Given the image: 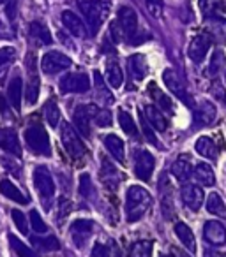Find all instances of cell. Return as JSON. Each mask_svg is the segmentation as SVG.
I'll list each match as a JSON object with an SVG mask.
<instances>
[{
    "mask_svg": "<svg viewBox=\"0 0 226 257\" xmlns=\"http://www.w3.org/2000/svg\"><path fill=\"white\" fill-rule=\"evenodd\" d=\"M127 67H129V72L136 81H141V79L147 76L148 72V64L147 58L143 55H131L129 60H127Z\"/></svg>",
    "mask_w": 226,
    "mask_h": 257,
    "instance_id": "cell-26",
    "label": "cell"
},
{
    "mask_svg": "<svg viewBox=\"0 0 226 257\" xmlns=\"http://www.w3.org/2000/svg\"><path fill=\"white\" fill-rule=\"evenodd\" d=\"M106 78H108V83H110L111 88H120L124 83V72L120 69L119 62L110 58L106 62Z\"/></svg>",
    "mask_w": 226,
    "mask_h": 257,
    "instance_id": "cell-29",
    "label": "cell"
},
{
    "mask_svg": "<svg viewBox=\"0 0 226 257\" xmlns=\"http://www.w3.org/2000/svg\"><path fill=\"white\" fill-rule=\"evenodd\" d=\"M193 173H194V176H196L198 183H201V185L212 187L215 183V173H214V169H212V166L207 164V162L196 164Z\"/></svg>",
    "mask_w": 226,
    "mask_h": 257,
    "instance_id": "cell-30",
    "label": "cell"
},
{
    "mask_svg": "<svg viewBox=\"0 0 226 257\" xmlns=\"http://www.w3.org/2000/svg\"><path fill=\"white\" fill-rule=\"evenodd\" d=\"M9 245H11V248L16 252V255L20 257H37L36 253H34L32 248H29V245H25V243L22 241V239H18L15 234H9Z\"/></svg>",
    "mask_w": 226,
    "mask_h": 257,
    "instance_id": "cell-39",
    "label": "cell"
},
{
    "mask_svg": "<svg viewBox=\"0 0 226 257\" xmlns=\"http://www.w3.org/2000/svg\"><path fill=\"white\" fill-rule=\"evenodd\" d=\"M90 257H111V245L108 246L104 243H96Z\"/></svg>",
    "mask_w": 226,
    "mask_h": 257,
    "instance_id": "cell-46",
    "label": "cell"
},
{
    "mask_svg": "<svg viewBox=\"0 0 226 257\" xmlns=\"http://www.w3.org/2000/svg\"><path fill=\"white\" fill-rule=\"evenodd\" d=\"M172 173L177 180L184 182V180H187L193 175V168H191L189 161H186V159H177L175 164L172 166Z\"/></svg>",
    "mask_w": 226,
    "mask_h": 257,
    "instance_id": "cell-34",
    "label": "cell"
},
{
    "mask_svg": "<svg viewBox=\"0 0 226 257\" xmlns=\"http://www.w3.org/2000/svg\"><path fill=\"white\" fill-rule=\"evenodd\" d=\"M119 123H120V127H122V131L127 134V136H136V134H138L136 123H134L133 116H131L127 111H124V109L119 111Z\"/></svg>",
    "mask_w": 226,
    "mask_h": 257,
    "instance_id": "cell-38",
    "label": "cell"
},
{
    "mask_svg": "<svg viewBox=\"0 0 226 257\" xmlns=\"http://www.w3.org/2000/svg\"><path fill=\"white\" fill-rule=\"evenodd\" d=\"M11 218H13V222H15V225L18 227V231L22 232V234H29V220H27V217H25L23 211L13 210Z\"/></svg>",
    "mask_w": 226,
    "mask_h": 257,
    "instance_id": "cell-41",
    "label": "cell"
},
{
    "mask_svg": "<svg viewBox=\"0 0 226 257\" xmlns=\"http://www.w3.org/2000/svg\"><path fill=\"white\" fill-rule=\"evenodd\" d=\"M97 106H92V104H89V106H78L74 109V114H72V127L76 128V133H80L82 136L89 138L90 136V121H92L94 118V111H96Z\"/></svg>",
    "mask_w": 226,
    "mask_h": 257,
    "instance_id": "cell-12",
    "label": "cell"
},
{
    "mask_svg": "<svg viewBox=\"0 0 226 257\" xmlns=\"http://www.w3.org/2000/svg\"><path fill=\"white\" fill-rule=\"evenodd\" d=\"M92 120L96 121V125H99V127H110V125H111V113L108 109L96 107Z\"/></svg>",
    "mask_w": 226,
    "mask_h": 257,
    "instance_id": "cell-42",
    "label": "cell"
},
{
    "mask_svg": "<svg viewBox=\"0 0 226 257\" xmlns=\"http://www.w3.org/2000/svg\"><path fill=\"white\" fill-rule=\"evenodd\" d=\"M27 65H30V72H32V74H30V79L25 86V97H27V102H29L30 106H34V104L37 102V99H39L41 81H39V76H37L36 71H34V55L32 53L27 55Z\"/></svg>",
    "mask_w": 226,
    "mask_h": 257,
    "instance_id": "cell-18",
    "label": "cell"
},
{
    "mask_svg": "<svg viewBox=\"0 0 226 257\" xmlns=\"http://www.w3.org/2000/svg\"><path fill=\"white\" fill-rule=\"evenodd\" d=\"M34 243L36 245H39L41 248H46V250H55V248H58V239L57 238H53V236H50V238H46V239H39V238H34Z\"/></svg>",
    "mask_w": 226,
    "mask_h": 257,
    "instance_id": "cell-47",
    "label": "cell"
},
{
    "mask_svg": "<svg viewBox=\"0 0 226 257\" xmlns=\"http://www.w3.org/2000/svg\"><path fill=\"white\" fill-rule=\"evenodd\" d=\"M0 194H2L4 197H8V199L15 201V203H20V204H27L30 201V199H27L25 194H23L15 183L9 182V180H2V182H0Z\"/></svg>",
    "mask_w": 226,
    "mask_h": 257,
    "instance_id": "cell-28",
    "label": "cell"
},
{
    "mask_svg": "<svg viewBox=\"0 0 226 257\" xmlns=\"http://www.w3.org/2000/svg\"><path fill=\"white\" fill-rule=\"evenodd\" d=\"M224 79H226V72H224Z\"/></svg>",
    "mask_w": 226,
    "mask_h": 257,
    "instance_id": "cell-58",
    "label": "cell"
},
{
    "mask_svg": "<svg viewBox=\"0 0 226 257\" xmlns=\"http://www.w3.org/2000/svg\"><path fill=\"white\" fill-rule=\"evenodd\" d=\"M9 0H0V4H8Z\"/></svg>",
    "mask_w": 226,
    "mask_h": 257,
    "instance_id": "cell-56",
    "label": "cell"
},
{
    "mask_svg": "<svg viewBox=\"0 0 226 257\" xmlns=\"http://www.w3.org/2000/svg\"><path fill=\"white\" fill-rule=\"evenodd\" d=\"M0 148L9 154L20 157L22 155V145H20L18 134H16L15 128L9 127H0Z\"/></svg>",
    "mask_w": 226,
    "mask_h": 257,
    "instance_id": "cell-17",
    "label": "cell"
},
{
    "mask_svg": "<svg viewBox=\"0 0 226 257\" xmlns=\"http://www.w3.org/2000/svg\"><path fill=\"white\" fill-rule=\"evenodd\" d=\"M117 23H119L120 30H122V36L126 37V39H129L131 43H134L136 34H138L136 11H134L133 8H129V6H122V8L119 9V20H117Z\"/></svg>",
    "mask_w": 226,
    "mask_h": 257,
    "instance_id": "cell-8",
    "label": "cell"
},
{
    "mask_svg": "<svg viewBox=\"0 0 226 257\" xmlns=\"http://www.w3.org/2000/svg\"><path fill=\"white\" fill-rule=\"evenodd\" d=\"M205 257H224V255L215 252V250H205Z\"/></svg>",
    "mask_w": 226,
    "mask_h": 257,
    "instance_id": "cell-54",
    "label": "cell"
},
{
    "mask_svg": "<svg viewBox=\"0 0 226 257\" xmlns=\"http://www.w3.org/2000/svg\"><path fill=\"white\" fill-rule=\"evenodd\" d=\"M152 204V196L147 189L140 185H131L126 194V218L127 222H138L148 211Z\"/></svg>",
    "mask_w": 226,
    "mask_h": 257,
    "instance_id": "cell-1",
    "label": "cell"
},
{
    "mask_svg": "<svg viewBox=\"0 0 226 257\" xmlns=\"http://www.w3.org/2000/svg\"><path fill=\"white\" fill-rule=\"evenodd\" d=\"M29 36L37 46H48V44L53 43L50 36V30L46 29V25L41 22H32L29 25Z\"/></svg>",
    "mask_w": 226,
    "mask_h": 257,
    "instance_id": "cell-24",
    "label": "cell"
},
{
    "mask_svg": "<svg viewBox=\"0 0 226 257\" xmlns=\"http://www.w3.org/2000/svg\"><path fill=\"white\" fill-rule=\"evenodd\" d=\"M147 90H148V95L156 100V104H158L159 107H163L165 111H170V113H172V111H173V102L170 100V97L166 95L165 92H161V90L158 88V85H156V83H150Z\"/></svg>",
    "mask_w": 226,
    "mask_h": 257,
    "instance_id": "cell-32",
    "label": "cell"
},
{
    "mask_svg": "<svg viewBox=\"0 0 226 257\" xmlns=\"http://www.w3.org/2000/svg\"><path fill=\"white\" fill-rule=\"evenodd\" d=\"M175 234H177V238L180 239V243H182L191 253L196 252V239H194V234H193V231H191L189 225L184 224V222H177Z\"/></svg>",
    "mask_w": 226,
    "mask_h": 257,
    "instance_id": "cell-27",
    "label": "cell"
},
{
    "mask_svg": "<svg viewBox=\"0 0 226 257\" xmlns=\"http://www.w3.org/2000/svg\"><path fill=\"white\" fill-rule=\"evenodd\" d=\"M78 8L82 11V15L85 16V22L89 23L90 30L94 34L101 29L108 13H110V4L106 0H80Z\"/></svg>",
    "mask_w": 226,
    "mask_h": 257,
    "instance_id": "cell-2",
    "label": "cell"
},
{
    "mask_svg": "<svg viewBox=\"0 0 226 257\" xmlns=\"http://www.w3.org/2000/svg\"><path fill=\"white\" fill-rule=\"evenodd\" d=\"M140 123H141V131H143V134H145V138L148 140V143H150V145H158V140H156L154 131L150 128V125H148V121L145 120L143 114H140Z\"/></svg>",
    "mask_w": 226,
    "mask_h": 257,
    "instance_id": "cell-45",
    "label": "cell"
},
{
    "mask_svg": "<svg viewBox=\"0 0 226 257\" xmlns=\"http://www.w3.org/2000/svg\"><path fill=\"white\" fill-rule=\"evenodd\" d=\"M111 257H120V250L117 243H111Z\"/></svg>",
    "mask_w": 226,
    "mask_h": 257,
    "instance_id": "cell-53",
    "label": "cell"
},
{
    "mask_svg": "<svg viewBox=\"0 0 226 257\" xmlns=\"http://www.w3.org/2000/svg\"><path fill=\"white\" fill-rule=\"evenodd\" d=\"M69 232H71V239L74 243V246L83 248L94 234V222L87 220V218H78V220H74L71 224V231Z\"/></svg>",
    "mask_w": 226,
    "mask_h": 257,
    "instance_id": "cell-11",
    "label": "cell"
},
{
    "mask_svg": "<svg viewBox=\"0 0 226 257\" xmlns=\"http://www.w3.org/2000/svg\"><path fill=\"white\" fill-rule=\"evenodd\" d=\"M0 111H2L4 116H9V107H8V104H6L4 97H0Z\"/></svg>",
    "mask_w": 226,
    "mask_h": 257,
    "instance_id": "cell-52",
    "label": "cell"
},
{
    "mask_svg": "<svg viewBox=\"0 0 226 257\" xmlns=\"http://www.w3.org/2000/svg\"><path fill=\"white\" fill-rule=\"evenodd\" d=\"M101 182H103V185L106 187V189L110 190H117L120 185V182H122V176H120L119 169L113 166V162L110 161V159L104 157L103 161H101Z\"/></svg>",
    "mask_w": 226,
    "mask_h": 257,
    "instance_id": "cell-14",
    "label": "cell"
},
{
    "mask_svg": "<svg viewBox=\"0 0 226 257\" xmlns=\"http://www.w3.org/2000/svg\"><path fill=\"white\" fill-rule=\"evenodd\" d=\"M62 20V25L65 27V30H67L69 34H72L74 37H85L87 32H85V23L82 22V18L80 16H76L72 11H64L60 16Z\"/></svg>",
    "mask_w": 226,
    "mask_h": 257,
    "instance_id": "cell-20",
    "label": "cell"
},
{
    "mask_svg": "<svg viewBox=\"0 0 226 257\" xmlns=\"http://www.w3.org/2000/svg\"><path fill=\"white\" fill-rule=\"evenodd\" d=\"M44 118H46L48 125L53 128L60 123V109L53 99L46 100V104H44Z\"/></svg>",
    "mask_w": 226,
    "mask_h": 257,
    "instance_id": "cell-33",
    "label": "cell"
},
{
    "mask_svg": "<svg viewBox=\"0 0 226 257\" xmlns=\"http://www.w3.org/2000/svg\"><path fill=\"white\" fill-rule=\"evenodd\" d=\"M110 36L113 37V41H115V43H119L120 39H122V30H120V27H119V23L117 22H113L110 25Z\"/></svg>",
    "mask_w": 226,
    "mask_h": 257,
    "instance_id": "cell-49",
    "label": "cell"
},
{
    "mask_svg": "<svg viewBox=\"0 0 226 257\" xmlns=\"http://www.w3.org/2000/svg\"><path fill=\"white\" fill-rule=\"evenodd\" d=\"M25 143L27 147L32 152L39 155H50L51 154V147H50V138L48 133L39 125H32L25 131Z\"/></svg>",
    "mask_w": 226,
    "mask_h": 257,
    "instance_id": "cell-5",
    "label": "cell"
},
{
    "mask_svg": "<svg viewBox=\"0 0 226 257\" xmlns=\"http://www.w3.org/2000/svg\"><path fill=\"white\" fill-rule=\"evenodd\" d=\"M143 116H145V120L150 123V127H154V131L165 133L166 128H168V120H166V116L161 113V109H158V107L152 106V104H147V106L143 107Z\"/></svg>",
    "mask_w": 226,
    "mask_h": 257,
    "instance_id": "cell-21",
    "label": "cell"
},
{
    "mask_svg": "<svg viewBox=\"0 0 226 257\" xmlns=\"http://www.w3.org/2000/svg\"><path fill=\"white\" fill-rule=\"evenodd\" d=\"M214 90H215V97H217L219 100H222V104L226 106V90H222L217 83L214 85Z\"/></svg>",
    "mask_w": 226,
    "mask_h": 257,
    "instance_id": "cell-51",
    "label": "cell"
},
{
    "mask_svg": "<svg viewBox=\"0 0 226 257\" xmlns=\"http://www.w3.org/2000/svg\"><path fill=\"white\" fill-rule=\"evenodd\" d=\"M159 257H173V255H170V253H161Z\"/></svg>",
    "mask_w": 226,
    "mask_h": 257,
    "instance_id": "cell-55",
    "label": "cell"
},
{
    "mask_svg": "<svg viewBox=\"0 0 226 257\" xmlns=\"http://www.w3.org/2000/svg\"><path fill=\"white\" fill-rule=\"evenodd\" d=\"M34 185H36V190L39 194L41 201H44L48 208L50 206V201L55 196V182H53V176L48 171V168L37 166L36 171H34Z\"/></svg>",
    "mask_w": 226,
    "mask_h": 257,
    "instance_id": "cell-4",
    "label": "cell"
},
{
    "mask_svg": "<svg viewBox=\"0 0 226 257\" xmlns=\"http://www.w3.org/2000/svg\"><path fill=\"white\" fill-rule=\"evenodd\" d=\"M194 150L201 155V157L208 159V161H217V155H219V148L217 145L214 143V140L208 136H201L194 141Z\"/></svg>",
    "mask_w": 226,
    "mask_h": 257,
    "instance_id": "cell-23",
    "label": "cell"
},
{
    "mask_svg": "<svg viewBox=\"0 0 226 257\" xmlns=\"http://www.w3.org/2000/svg\"><path fill=\"white\" fill-rule=\"evenodd\" d=\"M104 147H106L108 154L115 159L117 162L124 164L126 162V152H124V141L120 140L117 134H106L104 136Z\"/></svg>",
    "mask_w": 226,
    "mask_h": 257,
    "instance_id": "cell-22",
    "label": "cell"
},
{
    "mask_svg": "<svg viewBox=\"0 0 226 257\" xmlns=\"http://www.w3.org/2000/svg\"><path fill=\"white\" fill-rule=\"evenodd\" d=\"M224 53H222L221 50H215L214 53H212V58H210V64H208V76H212V78H215V76L219 74V72L224 69Z\"/></svg>",
    "mask_w": 226,
    "mask_h": 257,
    "instance_id": "cell-37",
    "label": "cell"
},
{
    "mask_svg": "<svg viewBox=\"0 0 226 257\" xmlns=\"http://www.w3.org/2000/svg\"><path fill=\"white\" fill-rule=\"evenodd\" d=\"M80 194H82L85 199H89L92 196V182H90V176L87 175H82L80 176Z\"/></svg>",
    "mask_w": 226,
    "mask_h": 257,
    "instance_id": "cell-44",
    "label": "cell"
},
{
    "mask_svg": "<svg viewBox=\"0 0 226 257\" xmlns=\"http://www.w3.org/2000/svg\"><path fill=\"white\" fill-rule=\"evenodd\" d=\"M71 58L67 55L60 53V51H48V53L43 55L41 58V71L44 74H57V72H62L65 69L71 67Z\"/></svg>",
    "mask_w": 226,
    "mask_h": 257,
    "instance_id": "cell-6",
    "label": "cell"
},
{
    "mask_svg": "<svg viewBox=\"0 0 226 257\" xmlns=\"http://www.w3.org/2000/svg\"><path fill=\"white\" fill-rule=\"evenodd\" d=\"M22 92H23L22 76L15 74L11 78V81H9V86H8V99H9V104H11L16 111L22 109Z\"/></svg>",
    "mask_w": 226,
    "mask_h": 257,
    "instance_id": "cell-25",
    "label": "cell"
},
{
    "mask_svg": "<svg viewBox=\"0 0 226 257\" xmlns=\"http://www.w3.org/2000/svg\"><path fill=\"white\" fill-rule=\"evenodd\" d=\"M217 118V107H215L214 102L210 100H201L196 107H194L193 113V123L198 125V127H208L212 125Z\"/></svg>",
    "mask_w": 226,
    "mask_h": 257,
    "instance_id": "cell-13",
    "label": "cell"
},
{
    "mask_svg": "<svg viewBox=\"0 0 226 257\" xmlns=\"http://www.w3.org/2000/svg\"><path fill=\"white\" fill-rule=\"evenodd\" d=\"M30 225H32V229L36 232H46V224H44V220L41 218L39 211L37 210H32L30 211Z\"/></svg>",
    "mask_w": 226,
    "mask_h": 257,
    "instance_id": "cell-43",
    "label": "cell"
},
{
    "mask_svg": "<svg viewBox=\"0 0 226 257\" xmlns=\"http://www.w3.org/2000/svg\"><path fill=\"white\" fill-rule=\"evenodd\" d=\"M182 257H191V255H182Z\"/></svg>",
    "mask_w": 226,
    "mask_h": 257,
    "instance_id": "cell-57",
    "label": "cell"
},
{
    "mask_svg": "<svg viewBox=\"0 0 226 257\" xmlns=\"http://www.w3.org/2000/svg\"><path fill=\"white\" fill-rule=\"evenodd\" d=\"M154 168H156L154 155L147 150H138L136 157H134V175H136L141 182H148V180L152 178Z\"/></svg>",
    "mask_w": 226,
    "mask_h": 257,
    "instance_id": "cell-10",
    "label": "cell"
},
{
    "mask_svg": "<svg viewBox=\"0 0 226 257\" xmlns=\"http://www.w3.org/2000/svg\"><path fill=\"white\" fill-rule=\"evenodd\" d=\"M94 81H96V88H97V93H104V95L110 99V102H111V97H110V93L106 92V88H104V81H103V76L99 74V72H94Z\"/></svg>",
    "mask_w": 226,
    "mask_h": 257,
    "instance_id": "cell-48",
    "label": "cell"
},
{
    "mask_svg": "<svg viewBox=\"0 0 226 257\" xmlns=\"http://www.w3.org/2000/svg\"><path fill=\"white\" fill-rule=\"evenodd\" d=\"M208 50H210V39H208L207 36H196L191 41L187 55H189V58L194 64H200V62L205 60Z\"/></svg>",
    "mask_w": 226,
    "mask_h": 257,
    "instance_id": "cell-19",
    "label": "cell"
},
{
    "mask_svg": "<svg viewBox=\"0 0 226 257\" xmlns=\"http://www.w3.org/2000/svg\"><path fill=\"white\" fill-rule=\"evenodd\" d=\"M205 206L207 211L212 215H217V217H226V204L222 201V197L217 192H210L205 199Z\"/></svg>",
    "mask_w": 226,
    "mask_h": 257,
    "instance_id": "cell-31",
    "label": "cell"
},
{
    "mask_svg": "<svg viewBox=\"0 0 226 257\" xmlns=\"http://www.w3.org/2000/svg\"><path fill=\"white\" fill-rule=\"evenodd\" d=\"M60 140L62 145H64V150L67 152V155L74 161H82L87 155V148L85 145L80 140L76 128L72 127L71 123H62L60 128Z\"/></svg>",
    "mask_w": 226,
    "mask_h": 257,
    "instance_id": "cell-3",
    "label": "cell"
},
{
    "mask_svg": "<svg viewBox=\"0 0 226 257\" xmlns=\"http://www.w3.org/2000/svg\"><path fill=\"white\" fill-rule=\"evenodd\" d=\"M152 248H154V245L148 239L134 241L129 250V257H152Z\"/></svg>",
    "mask_w": 226,
    "mask_h": 257,
    "instance_id": "cell-35",
    "label": "cell"
},
{
    "mask_svg": "<svg viewBox=\"0 0 226 257\" xmlns=\"http://www.w3.org/2000/svg\"><path fill=\"white\" fill-rule=\"evenodd\" d=\"M58 206H60V220L65 217V215L71 211V208H72V204H71V201H67L65 197H62L60 201H58Z\"/></svg>",
    "mask_w": 226,
    "mask_h": 257,
    "instance_id": "cell-50",
    "label": "cell"
},
{
    "mask_svg": "<svg viewBox=\"0 0 226 257\" xmlns=\"http://www.w3.org/2000/svg\"><path fill=\"white\" fill-rule=\"evenodd\" d=\"M182 201L189 210L198 211L205 201L203 189L198 185H193V183H187V185L182 187Z\"/></svg>",
    "mask_w": 226,
    "mask_h": 257,
    "instance_id": "cell-16",
    "label": "cell"
},
{
    "mask_svg": "<svg viewBox=\"0 0 226 257\" xmlns=\"http://www.w3.org/2000/svg\"><path fill=\"white\" fill-rule=\"evenodd\" d=\"M15 57H16L15 48H11V46L0 48V76L8 72V69L11 67L13 62H15Z\"/></svg>",
    "mask_w": 226,
    "mask_h": 257,
    "instance_id": "cell-36",
    "label": "cell"
},
{
    "mask_svg": "<svg viewBox=\"0 0 226 257\" xmlns=\"http://www.w3.org/2000/svg\"><path fill=\"white\" fill-rule=\"evenodd\" d=\"M163 81H165L166 88H168L177 99H180L182 102H186L187 106H191V95L187 93V88H186V85H184L182 78H180L173 69H165V72H163Z\"/></svg>",
    "mask_w": 226,
    "mask_h": 257,
    "instance_id": "cell-9",
    "label": "cell"
},
{
    "mask_svg": "<svg viewBox=\"0 0 226 257\" xmlns=\"http://www.w3.org/2000/svg\"><path fill=\"white\" fill-rule=\"evenodd\" d=\"M161 204L163 211H165V218L173 217V201H172V189L165 187V183L161 182Z\"/></svg>",
    "mask_w": 226,
    "mask_h": 257,
    "instance_id": "cell-40",
    "label": "cell"
},
{
    "mask_svg": "<svg viewBox=\"0 0 226 257\" xmlns=\"http://www.w3.org/2000/svg\"><path fill=\"white\" fill-rule=\"evenodd\" d=\"M90 90V78L87 72H69L60 79L62 93H85Z\"/></svg>",
    "mask_w": 226,
    "mask_h": 257,
    "instance_id": "cell-7",
    "label": "cell"
},
{
    "mask_svg": "<svg viewBox=\"0 0 226 257\" xmlns=\"http://www.w3.org/2000/svg\"><path fill=\"white\" fill-rule=\"evenodd\" d=\"M203 236L212 246L226 245V227L219 220H207L205 222Z\"/></svg>",
    "mask_w": 226,
    "mask_h": 257,
    "instance_id": "cell-15",
    "label": "cell"
}]
</instances>
